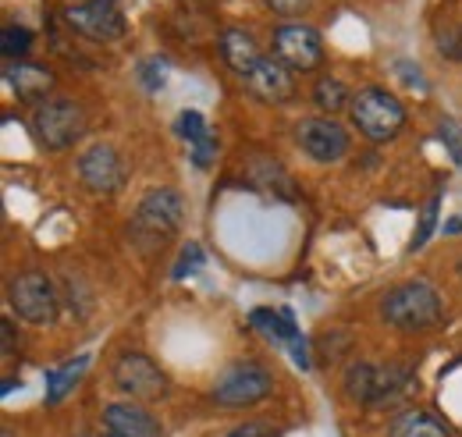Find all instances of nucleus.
Wrapping results in <instances>:
<instances>
[{"mask_svg": "<svg viewBox=\"0 0 462 437\" xmlns=\"http://www.w3.org/2000/svg\"><path fill=\"white\" fill-rule=\"evenodd\" d=\"M381 317L395 330H434L441 324L445 310H441V295L434 292V284L427 281H405L399 288H392L381 302Z\"/></svg>", "mask_w": 462, "mask_h": 437, "instance_id": "f257e3e1", "label": "nucleus"}, {"mask_svg": "<svg viewBox=\"0 0 462 437\" xmlns=\"http://www.w3.org/2000/svg\"><path fill=\"white\" fill-rule=\"evenodd\" d=\"M352 125L370 139V143H392L405 128V107L381 86H366L352 97Z\"/></svg>", "mask_w": 462, "mask_h": 437, "instance_id": "f03ea898", "label": "nucleus"}, {"mask_svg": "<svg viewBox=\"0 0 462 437\" xmlns=\"http://www.w3.org/2000/svg\"><path fill=\"white\" fill-rule=\"evenodd\" d=\"M32 132L47 150H68L86 135V110L68 97H51L32 110Z\"/></svg>", "mask_w": 462, "mask_h": 437, "instance_id": "7ed1b4c3", "label": "nucleus"}, {"mask_svg": "<svg viewBox=\"0 0 462 437\" xmlns=\"http://www.w3.org/2000/svg\"><path fill=\"white\" fill-rule=\"evenodd\" d=\"M181 210L185 207L174 189H150L135 207V220H132L135 238L150 242V246H164L181 228Z\"/></svg>", "mask_w": 462, "mask_h": 437, "instance_id": "20e7f679", "label": "nucleus"}, {"mask_svg": "<svg viewBox=\"0 0 462 437\" xmlns=\"http://www.w3.org/2000/svg\"><path fill=\"white\" fill-rule=\"evenodd\" d=\"M7 302L25 324H40L43 328V324H54V317H58V292H54L51 277L40 271L18 274L7 284Z\"/></svg>", "mask_w": 462, "mask_h": 437, "instance_id": "39448f33", "label": "nucleus"}, {"mask_svg": "<svg viewBox=\"0 0 462 437\" xmlns=\"http://www.w3.org/2000/svg\"><path fill=\"white\" fill-rule=\"evenodd\" d=\"M274 377L267 367L260 363H235L231 370L221 374V381L214 384V402L228 405V409H242V405H256L271 395Z\"/></svg>", "mask_w": 462, "mask_h": 437, "instance_id": "423d86ee", "label": "nucleus"}, {"mask_svg": "<svg viewBox=\"0 0 462 437\" xmlns=\"http://www.w3.org/2000/svg\"><path fill=\"white\" fill-rule=\"evenodd\" d=\"M271 51H274V60H282L289 71H313L324 60V40L313 25L285 22L274 29Z\"/></svg>", "mask_w": 462, "mask_h": 437, "instance_id": "0eeeda50", "label": "nucleus"}, {"mask_svg": "<svg viewBox=\"0 0 462 437\" xmlns=\"http://www.w3.org/2000/svg\"><path fill=\"white\" fill-rule=\"evenodd\" d=\"M295 139L302 153L317 164H338L348 153V132L335 117H306L295 128Z\"/></svg>", "mask_w": 462, "mask_h": 437, "instance_id": "6e6552de", "label": "nucleus"}, {"mask_svg": "<svg viewBox=\"0 0 462 437\" xmlns=\"http://www.w3.org/2000/svg\"><path fill=\"white\" fill-rule=\"evenodd\" d=\"M111 377H115V384L128 398H146V402H153V398L168 395V374H164L150 356H143V352H125L115 363Z\"/></svg>", "mask_w": 462, "mask_h": 437, "instance_id": "1a4fd4ad", "label": "nucleus"}, {"mask_svg": "<svg viewBox=\"0 0 462 437\" xmlns=\"http://www.w3.org/2000/svg\"><path fill=\"white\" fill-rule=\"evenodd\" d=\"M68 25L97 43H115L125 36V14L117 11L115 0H86L68 11Z\"/></svg>", "mask_w": 462, "mask_h": 437, "instance_id": "9d476101", "label": "nucleus"}, {"mask_svg": "<svg viewBox=\"0 0 462 437\" xmlns=\"http://www.w3.org/2000/svg\"><path fill=\"white\" fill-rule=\"evenodd\" d=\"M79 178L89 192L97 196H111L125 185V164L111 146H93L79 157Z\"/></svg>", "mask_w": 462, "mask_h": 437, "instance_id": "9b49d317", "label": "nucleus"}, {"mask_svg": "<svg viewBox=\"0 0 462 437\" xmlns=\"http://www.w3.org/2000/svg\"><path fill=\"white\" fill-rule=\"evenodd\" d=\"M245 86H249V93H253L256 100H263V104H289L291 97H295V79H291V71L282 60H274V57H263V60L245 75Z\"/></svg>", "mask_w": 462, "mask_h": 437, "instance_id": "f8f14e48", "label": "nucleus"}, {"mask_svg": "<svg viewBox=\"0 0 462 437\" xmlns=\"http://www.w3.org/2000/svg\"><path fill=\"white\" fill-rule=\"evenodd\" d=\"M253 328L260 330V334H267L271 341H285L291 349V359H295V367H310V356H306V338L299 334L295 328V321H291L289 310H253Z\"/></svg>", "mask_w": 462, "mask_h": 437, "instance_id": "ddd939ff", "label": "nucleus"}, {"mask_svg": "<svg viewBox=\"0 0 462 437\" xmlns=\"http://www.w3.org/2000/svg\"><path fill=\"white\" fill-rule=\"evenodd\" d=\"M104 427L115 437H164V427L135 402H111L104 409Z\"/></svg>", "mask_w": 462, "mask_h": 437, "instance_id": "4468645a", "label": "nucleus"}, {"mask_svg": "<svg viewBox=\"0 0 462 437\" xmlns=\"http://www.w3.org/2000/svg\"><path fill=\"white\" fill-rule=\"evenodd\" d=\"M4 75H7V82H11V89L22 97V100H36V97H43L51 86H54V75L43 68V64H25V60H11L7 68H4Z\"/></svg>", "mask_w": 462, "mask_h": 437, "instance_id": "2eb2a0df", "label": "nucleus"}, {"mask_svg": "<svg viewBox=\"0 0 462 437\" xmlns=\"http://www.w3.org/2000/svg\"><path fill=\"white\" fill-rule=\"evenodd\" d=\"M221 54H225V60H228L242 79L263 60L260 47H256V40H253L245 29H225V36H221Z\"/></svg>", "mask_w": 462, "mask_h": 437, "instance_id": "dca6fc26", "label": "nucleus"}, {"mask_svg": "<svg viewBox=\"0 0 462 437\" xmlns=\"http://www.w3.org/2000/svg\"><path fill=\"white\" fill-rule=\"evenodd\" d=\"M392 437H452V431L438 420V416H430L427 409H409L402 413L395 423H392Z\"/></svg>", "mask_w": 462, "mask_h": 437, "instance_id": "f3484780", "label": "nucleus"}, {"mask_svg": "<svg viewBox=\"0 0 462 437\" xmlns=\"http://www.w3.org/2000/svg\"><path fill=\"white\" fill-rule=\"evenodd\" d=\"M86 367H89V356H79V359L64 363V367H60V370H54V374H47V405H58L60 398H64V395H68L75 384L82 381Z\"/></svg>", "mask_w": 462, "mask_h": 437, "instance_id": "a211bd4d", "label": "nucleus"}, {"mask_svg": "<svg viewBox=\"0 0 462 437\" xmlns=\"http://www.w3.org/2000/svg\"><path fill=\"white\" fill-rule=\"evenodd\" d=\"M352 97L356 93H348L346 82L331 79V75L317 79V86H313V100H317V107L324 110V114H338L342 107H352Z\"/></svg>", "mask_w": 462, "mask_h": 437, "instance_id": "6ab92c4d", "label": "nucleus"}, {"mask_svg": "<svg viewBox=\"0 0 462 437\" xmlns=\"http://www.w3.org/2000/svg\"><path fill=\"white\" fill-rule=\"evenodd\" d=\"M374 384H377V367L370 363H352L346 370V395L352 402L374 405Z\"/></svg>", "mask_w": 462, "mask_h": 437, "instance_id": "aec40b11", "label": "nucleus"}, {"mask_svg": "<svg viewBox=\"0 0 462 437\" xmlns=\"http://www.w3.org/2000/svg\"><path fill=\"white\" fill-rule=\"evenodd\" d=\"M174 128H178V135H181L189 146L210 139V125H207V117H203L199 110H181L178 121H174Z\"/></svg>", "mask_w": 462, "mask_h": 437, "instance_id": "412c9836", "label": "nucleus"}, {"mask_svg": "<svg viewBox=\"0 0 462 437\" xmlns=\"http://www.w3.org/2000/svg\"><path fill=\"white\" fill-rule=\"evenodd\" d=\"M29 47H32V33H29V29L7 25V29L0 33V54L7 57V60H22V57L29 54Z\"/></svg>", "mask_w": 462, "mask_h": 437, "instance_id": "4be33fe9", "label": "nucleus"}, {"mask_svg": "<svg viewBox=\"0 0 462 437\" xmlns=\"http://www.w3.org/2000/svg\"><path fill=\"white\" fill-rule=\"evenodd\" d=\"M438 207H441V192H434L430 196V203L423 207V214H420V228H416V235H412V242H409V249L416 253V249H423L427 242H430V235H434V224H438Z\"/></svg>", "mask_w": 462, "mask_h": 437, "instance_id": "5701e85b", "label": "nucleus"}, {"mask_svg": "<svg viewBox=\"0 0 462 437\" xmlns=\"http://www.w3.org/2000/svg\"><path fill=\"white\" fill-rule=\"evenodd\" d=\"M203 267V249H199V242H189L185 249H181V256H178V264H174L171 277L178 281V277H185V274L199 271Z\"/></svg>", "mask_w": 462, "mask_h": 437, "instance_id": "b1692460", "label": "nucleus"}, {"mask_svg": "<svg viewBox=\"0 0 462 437\" xmlns=\"http://www.w3.org/2000/svg\"><path fill=\"white\" fill-rule=\"evenodd\" d=\"M438 135H441V143L448 146V153H452V161L462 167V128L456 121H441V128H438Z\"/></svg>", "mask_w": 462, "mask_h": 437, "instance_id": "393cba45", "label": "nucleus"}, {"mask_svg": "<svg viewBox=\"0 0 462 437\" xmlns=\"http://www.w3.org/2000/svg\"><path fill=\"white\" fill-rule=\"evenodd\" d=\"M438 51H441L445 57H452V60H462V25H456V29H445V33H441Z\"/></svg>", "mask_w": 462, "mask_h": 437, "instance_id": "a878e982", "label": "nucleus"}, {"mask_svg": "<svg viewBox=\"0 0 462 437\" xmlns=\"http://www.w3.org/2000/svg\"><path fill=\"white\" fill-rule=\"evenodd\" d=\"M189 153H192V164L196 167H207L214 164V157H217V139L210 135V139H203V143H196V146H189Z\"/></svg>", "mask_w": 462, "mask_h": 437, "instance_id": "bb28decb", "label": "nucleus"}, {"mask_svg": "<svg viewBox=\"0 0 462 437\" xmlns=\"http://www.w3.org/2000/svg\"><path fill=\"white\" fill-rule=\"evenodd\" d=\"M228 437H278V427H271L263 420H249V423H238L235 431H228Z\"/></svg>", "mask_w": 462, "mask_h": 437, "instance_id": "cd10ccee", "label": "nucleus"}, {"mask_svg": "<svg viewBox=\"0 0 462 437\" xmlns=\"http://www.w3.org/2000/svg\"><path fill=\"white\" fill-rule=\"evenodd\" d=\"M267 7L274 14H282V18H299L310 7V0H267Z\"/></svg>", "mask_w": 462, "mask_h": 437, "instance_id": "c85d7f7f", "label": "nucleus"}, {"mask_svg": "<svg viewBox=\"0 0 462 437\" xmlns=\"http://www.w3.org/2000/svg\"><path fill=\"white\" fill-rule=\"evenodd\" d=\"M139 75H143L146 89H161V82H164V60H146L139 68Z\"/></svg>", "mask_w": 462, "mask_h": 437, "instance_id": "c756f323", "label": "nucleus"}, {"mask_svg": "<svg viewBox=\"0 0 462 437\" xmlns=\"http://www.w3.org/2000/svg\"><path fill=\"white\" fill-rule=\"evenodd\" d=\"M14 341H11V324H4V356H11Z\"/></svg>", "mask_w": 462, "mask_h": 437, "instance_id": "7c9ffc66", "label": "nucleus"}, {"mask_svg": "<svg viewBox=\"0 0 462 437\" xmlns=\"http://www.w3.org/2000/svg\"><path fill=\"white\" fill-rule=\"evenodd\" d=\"M445 231H448V235H456V231H462V220H448V224H445Z\"/></svg>", "mask_w": 462, "mask_h": 437, "instance_id": "2f4dec72", "label": "nucleus"}, {"mask_svg": "<svg viewBox=\"0 0 462 437\" xmlns=\"http://www.w3.org/2000/svg\"><path fill=\"white\" fill-rule=\"evenodd\" d=\"M0 437H14V431H11V427H4V431H0Z\"/></svg>", "mask_w": 462, "mask_h": 437, "instance_id": "473e14b6", "label": "nucleus"}, {"mask_svg": "<svg viewBox=\"0 0 462 437\" xmlns=\"http://www.w3.org/2000/svg\"><path fill=\"white\" fill-rule=\"evenodd\" d=\"M111 437H115V434H111Z\"/></svg>", "mask_w": 462, "mask_h": 437, "instance_id": "72a5a7b5", "label": "nucleus"}]
</instances>
